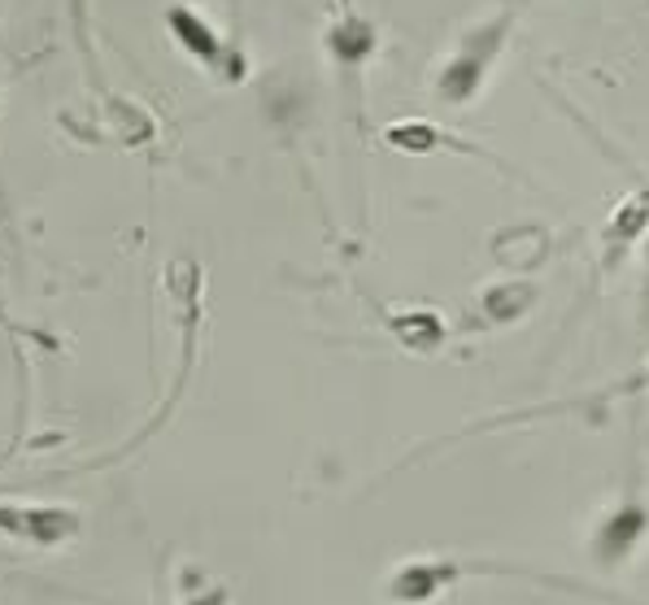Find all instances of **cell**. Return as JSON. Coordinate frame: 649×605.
<instances>
[{"mask_svg":"<svg viewBox=\"0 0 649 605\" xmlns=\"http://www.w3.org/2000/svg\"><path fill=\"white\" fill-rule=\"evenodd\" d=\"M83 527V514L61 501H0V536L40 553L70 549Z\"/></svg>","mask_w":649,"mask_h":605,"instance_id":"1","label":"cell"},{"mask_svg":"<svg viewBox=\"0 0 649 605\" xmlns=\"http://www.w3.org/2000/svg\"><path fill=\"white\" fill-rule=\"evenodd\" d=\"M70 18H75V35H79V44H83V53H88V0H70ZM92 57V53H88Z\"/></svg>","mask_w":649,"mask_h":605,"instance_id":"12","label":"cell"},{"mask_svg":"<svg viewBox=\"0 0 649 605\" xmlns=\"http://www.w3.org/2000/svg\"><path fill=\"white\" fill-rule=\"evenodd\" d=\"M327 48L336 53V61H345V66H354V61H367L371 57V48H376V31H371V22H362V18H340L332 31H327Z\"/></svg>","mask_w":649,"mask_h":605,"instance_id":"7","label":"cell"},{"mask_svg":"<svg viewBox=\"0 0 649 605\" xmlns=\"http://www.w3.org/2000/svg\"><path fill=\"white\" fill-rule=\"evenodd\" d=\"M480 301H484V314L493 323H515L523 310L531 305V288L527 283H502V288H489Z\"/></svg>","mask_w":649,"mask_h":605,"instance_id":"9","label":"cell"},{"mask_svg":"<svg viewBox=\"0 0 649 605\" xmlns=\"http://www.w3.org/2000/svg\"><path fill=\"white\" fill-rule=\"evenodd\" d=\"M646 531V509H637V505H624L602 531H597V553L606 558V562H615V558H624L628 549H633V540Z\"/></svg>","mask_w":649,"mask_h":605,"instance_id":"8","label":"cell"},{"mask_svg":"<svg viewBox=\"0 0 649 605\" xmlns=\"http://www.w3.org/2000/svg\"><path fill=\"white\" fill-rule=\"evenodd\" d=\"M392 336L410 349V354H436L445 345V323L432 310H410L392 318Z\"/></svg>","mask_w":649,"mask_h":605,"instance_id":"6","label":"cell"},{"mask_svg":"<svg viewBox=\"0 0 649 605\" xmlns=\"http://www.w3.org/2000/svg\"><path fill=\"white\" fill-rule=\"evenodd\" d=\"M646 219H649V197L628 201V210H624V214H615V236H637V232L646 227Z\"/></svg>","mask_w":649,"mask_h":605,"instance_id":"11","label":"cell"},{"mask_svg":"<svg viewBox=\"0 0 649 605\" xmlns=\"http://www.w3.org/2000/svg\"><path fill=\"white\" fill-rule=\"evenodd\" d=\"M170 605H232V589L197 562H183L170 580Z\"/></svg>","mask_w":649,"mask_h":605,"instance_id":"5","label":"cell"},{"mask_svg":"<svg viewBox=\"0 0 649 605\" xmlns=\"http://www.w3.org/2000/svg\"><path fill=\"white\" fill-rule=\"evenodd\" d=\"M83 139H92V144H119V148H144V144H153L157 139V122L153 114L139 105V101H131V97H101V110L92 114V126L83 131Z\"/></svg>","mask_w":649,"mask_h":605,"instance_id":"3","label":"cell"},{"mask_svg":"<svg viewBox=\"0 0 649 605\" xmlns=\"http://www.w3.org/2000/svg\"><path fill=\"white\" fill-rule=\"evenodd\" d=\"M471 571H475L471 562H454V558H410V562H396L389 571V580H384V602L436 605Z\"/></svg>","mask_w":649,"mask_h":605,"instance_id":"2","label":"cell"},{"mask_svg":"<svg viewBox=\"0 0 649 605\" xmlns=\"http://www.w3.org/2000/svg\"><path fill=\"white\" fill-rule=\"evenodd\" d=\"M166 26H170V35H175V44L197 61V66H205V70H223V57H227V44H223V35L192 9V4H170L166 9Z\"/></svg>","mask_w":649,"mask_h":605,"instance_id":"4","label":"cell"},{"mask_svg":"<svg viewBox=\"0 0 649 605\" xmlns=\"http://www.w3.org/2000/svg\"><path fill=\"white\" fill-rule=\"evenodd\" d=\"M384 139H389L392 148H401V153H414V157L436 153V148L445 144V135H440L436 126H427V122H401V126H389Z\"/></svg>","mask_w":649,"mask_h":605,"instance_id":"10","label":"cell"}]
</instances>
